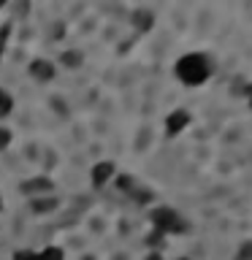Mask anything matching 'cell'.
<instances>
[{"label": "cell", "instance_id": "obj_1", "mask_svg": "<svg viewBox=\"0 0 252 260\" xmlns=\"http://www.w3.org/2000/svg\"><path fill=\"white\" fill-rule=\"evenodd\" d=\"M174 73H176V79L182 81V84L198 87V84H203V81L211 76V62H209L206 54L190 52V54H182V57L176 60Z\"/></svg>", "mask_w": 252, "mask_h": 260}, {"label": "cell", "instance_id": "obj_2", "mask_svg": "<svg viewBox=\"0 0 252 260\" xmlns=\"http://www.w3.org/2000/svg\"><path fill=\"white\" fill-rule=\"evenodd\" d=\"M152 225H154V231L163 233V236H168V233H187L190 231V225L184 222L182 217L176 214L174 209H168V206H158L152 211Z\"/></svg>", "mask_w": 252, "mask_h": 260}, {"label": "cell", "instance_id": "obj_3", "mask_svg": "<svg viewBox=\"0 0 252 260\" xmlns=\"http://www.w3.org/2000/svg\"><path fill=\"white\" fill-rule=\"evenodd\" d=\"M114 162H109V160H101V162H95L92 166V171H89V179H92V184L95 187H103V184H109V179L114 176Z\"/></svg>", "mask_w": 252, "mask_h": 260}, {"label": "cell", "instance_id": "obj_4", "mask_svg": "<svg viewBox=\"0 0 252 260\" xmlns=\"http://www.w3.org/2000/svg\"><path fill=\"white\" fill-rule=\"evenodd\" d=\"M187 125H190V114H187L184 109H176L174 114H168V119H166V130H168L171 136L182 133Z\"/></svg>", "mask_w": 252, "mask_h": 260}, {"label": "cell", "instance_id": "obj_5", "mask_svg": "<svg viewBox=\"0 0 252 260\" xmlns=\"http://www.w3.org/2000/svg\"><path fill=\"white\" fill-rule=\"evenodd\" d=\"M30 73L36 81H52L54 79V65L49 60H33L30 62Z\"/></svg>", "mask_w": 252, "mask_h": 260}, {"label": "cell", "instance_id": "obj_6", "mask_svg": "<svg viewBox=\"0 0 252 260\" xmlns=\"http://www.w3.org/2000/svg\"><path fill=\"white\" fill-rule=\"evenodd\" d=\"M46 190H52V182H49V179H44V176H38V179H33V182L24 184V192H27L30 198H41Z\"/></svg>", "mask_w": 252, "mask_h": 260}, {"label": "cell", "instance_id": "obj_7", "mask_svg": "<svg viewBox=\"0 0 252 260\" xmlns=\"http://www.w3.org/2000/svg\"><path fill=\"white\" fill-rule=\"evenodd\" d=\"M36 260H65V252L60 247H46V249L36 252Z\"/></svg>", "mask_w": 252, "mask_h": 260}, {"label": "cell", "instance_id": "obj_8", "mask_svg": "<svg viewBox=\"0 0 252 260\" xmlns=\"http://www.w3.org/2000/svg\"><path fill=\"white\" fill-rule=\"evenodd\" d=\"M54 206H57L54 198H44V195H41V198H33V209H36V211H49Z\"/></svg>", "mask_w": 252, "mask_h": 260}, {"label": "cell", "instance_id": "obj_9", "mask_svg": "<svg viewBox=\"0 0 252 260\" xmlns=\"http://www.w3.org/2000/svg\"><path fill=\"white\" fill-rule=\"evenodd\" d=\"M11 109H14V101H11V95L0 89V114H8Z\"/></svg>", "mask_w": 252, "mask_h": 260}, {"label": "cell", "instance_id": "obj_10", "mask_svg": "<svg viewBox=\"0 0 252 260\" xmlns=\"http://www.w3.org/2000/svg\"><path fill=\"white\" fill-rule=\"evenodd\" d=\"M62 62L68 65V68H76V65L81 62V54L79 52H68V54H62Z\"/></svg>", "mask_w": 252, "mask_h": 260}, {"label": "cell", "instance_id": "obj_11", "mask_svg": "<svg viewBox=\"0 0 252 260\" xmlns=\"http://www.w3.org/2000/svg\"><path fill=\"white\" fill-rule=\"evenodd\" d=\"M8 146H11V130H8V127H0V152L8 149Z\"/></svg>", "mask_w": 252, "mask_h": 260}, {"label": "cell", "instance_id": "obj_12", "mask_svg": "<svg viewBox=\"0 0 252 260\" xmlns=\"http://www.w3.org/2000/svg\"><path fill=\"white\" fill-rule=\"evenodd\" d=\"M14 260H36V252H27V249L14 252Z\"/></svg>", "mask_w": 252, "mask_h": 260}, {"label": "cell", "instance_id": "obj_13", "mask_svg": "<svg viewBox=\"0 0 252 260\" xmlns=\"http://www.w3.org/2000/svg\"><path fill=\"white\" fill-rule=\"evenodd\" d=\"M241 260H252V244H247V247L241 249V255H239Z\"/></svg>", "mask_w": 252, "mask_h": 260}, {"label": "cell", "instance_id": "obj_14", "mask_svg": "<svg viewBox=\"0 0 252 260\" xmlns=\"http://www.w3.org/2000/svg\"><path fill=\"white\" fill-rule=\"evenodd\" d=\"M144 260H163V255H160V252H158V249H154V252H149V255H146Z\"/></svg>", "mask_w": 252, "mask_h": 260}, {"label": "cell", "instance_id": "obj_15", "mask_svg": "<svg viewBox=\"0 0 252 260\" xmlns=\"http://www.w3.org/2000/svg\"><path fill=\"white\" fill-rule=\"evenodd\" d=\"M249 103H252V87H249Z\"/></svg>", "mask_w": 252, "mask_h": 260}, {"label": "cell", "instance_id": "obj_16", "mask_svg": "<svg viewBox=\"0 0 252 260\" xmlns=\"http://www.w3.org/2000/svg\"><path fill=\"white\" fill-rule=\"evenodd\" d=\"M0 209H3V201H0Z\"/></svg>", "mask_w": 252, "mask_h": 260}]
</instances>
